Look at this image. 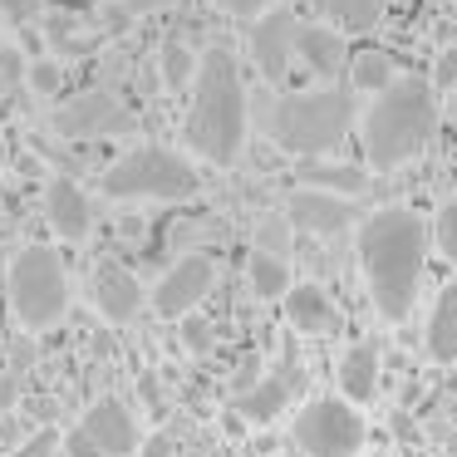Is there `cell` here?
<instances>
[{
    "label": "cell",
    "instance_id": "33",
    "mask_svg": "<svg viewBox=\"0 0 457 457\" xmlns=\"http://www.w3.org/2000/svg\"><path fill=\"white\" fill-rule=\"evenodd\" d=\"M172 447H178V443H172L168 433H153V437H143V443H138V457H172Z\"/></svg>",
    "mask_w": 457,
    "mask_h": 457
},
{
    "label": "cell",
    "instance_id": "20",
    "mask_svg": "<svg viewBox=\"0 0 457 457\" xmlns=\"http://www.w3.org/2000/svg\"><path fill=\"white\" fill-rule=\"evenodd\" d=\"M315 11L329 15V30L364 35V30H374V25L384 21V0H315Z\"/></svg>",
    "mask_w": 457,
    "mask_h": 457
},
{
    "label": "cell",
    "instance_id": "12",
    "mask_svg": "<svg viewBox=\"0 0 457 457\" xmlns=\"http://www.w3.org/2000/svg\"><path fill=\"white\" fill-rule=\"evenodd\" d=\"M295 35H300V25H295V15H290L286 5H270V11L251 25V40H246L251 60H256V70L266 74L270 84L286 79L290 60H295Z\"/></svg>",
    "mask_w": 457,
    "mask_h": 457
},
{
    "label": "cell",
    "instance_id": "37",
    "mask_svg": "<svg viewBox=\"0 0 457 457\" xmlns=\"http://www.w3.org/2000/svg\"><path fill=\"white\" fill-rule=\"evenodd\" d=\"M0 158H5V148H0Z\"/></svg>",
    "mask_w": 457,
    "mask_h": 457
},
{
    "label": "cell",
    "instance_id": "36",
    "mask_svg": "<svg viewBox=\"0 0 457 457\" xmlns=\"http://www.w3.org/2000/svg\"><path fill=\"white\" fill-rule=\"evenodd\" d=\"M162 5H172V0H129V11H162Z\"/></svg>",
    "mask_w": 457,
    "mask_h": 457
},
{
    "label": "cell",
    "instance_id": "9",
    "mask_svg": "<svg viewBox=\"0 0 457 457\" xmlns=\"http://www.w3.org/2000/svg\"><path fill=\"white\" fill-rule=\"evenodd\" d=\"M217 286V266L212 256H182L162 270L158 290H153V305H158L162 320H187L192 310L207 300V290Z\"/></svg>",
    "mask_w": 457,
    "mask_h": 457
},
{
    "label": "cell",
    "instance_id": "30",
    "mask_svg": "<svg viewBox=\"0 0 457 457\" xmlns=\"http://www.w3.org/2000/svg\"><path fill=\"white\" fill-rule=\"evenodd\" d=\"M60 457H99V447H94L79 428H70V433L60 437Z\"/></svg>",
    "mask_w": 457,
    "mask_h": 457
},
{
    "label": "cell",
    "instance_id": "25",
    "mask_svg": "<svg viewBox=\"0 0 457 457\" xmlns=\"http://www.w3.org/2000/svg\"><path fill=\"white\" fill-rule=\"evenodd\" d=\"M290 221H286V212H266V217L256 221V251L261 256H276V261H286L290 256Z\"/></svg>",
    "mask_w": 457,
    "mask_h": 457
},
{
    "label": "cell",
    "instance_id": "4",
    "mask_svg": "<svg viewBox=\"0 0 457 457\" xmlns=\"http://www.w3.org/2000/svg\"><path fill=\"white\" fill-rule=\"evenodd\" d=\"M349 123H354V89L325 84V89L280 94L270 104L266 133L276 148L295 153V158H325L349 138Z\"/></svg>",
    "mask_w": 457,
    "mask_h": 457
},
{
    "label": "cell",
    "instance_id": "10",
    "mask_svg": "<svg viewBox=\"0 0 457 457\" xmlns=\"http://www.w3.org/2000/svg\"><path fill=\"white\" fill-rule=\"evenodd\" d=\"M79 433L99 447V457H138V443H143V428H138V418H133V408L113 394L84 408Z\"/></svg>",
    "mask_w": 457,
    "mask_h": 457
},
{
    "label": "cell",
    "instance_id": "28",
    "mask_svg": "<svg viewBox=\"0 0 457 457\" xmlns=\"http://www.w3.org/2000/svg\"><path fill=\"white\" fill-rule=\"evenodd\" d=\"M60 428H40V433H30L21 443V457H60Z\"/></svg>",
    "mask_w": 457,
    "mask_h": 457
},
{
    "label": "cell",
    "instance_id": "26",
    "mask_svg": "<svg viewBox=\"0 0 457 457\" xmlns=\"http://www.w3.org/2000/svg\"><path fill=\"white\" fill-rule=\"evenodd\" d=\"M437 251H443V256L457 266V197L437 212Z\"/></svg>",
    "mask_w": 457,
    "mask_h": 457
},
{
    "label": "cell",
    "instance_id": "24",
    "mask_svg": "<svg viewBox=\"0 0 457 457\" xmlns=\"http://www.w3.org/2000/svg\"><path fill=\"white\" fill-rule=\"evenodd\" d=\"M162 60V79H168V89H192V79H197V54L187 50L182 40H168L158 50Z\"/></svg>",
    "mask_w": 457,
    "mask_h": 457
},
{
    "label": "cell",
    "instance_id": "7",
    "mask_svg": "<svg viewBox=\"0 0 457 457\" xmlns=\"http://www.w3.org/2000/svg\"><path fill=\"white\" fill-rule=\"evenodd\" d=\"M295 443L310 457H359L364 447V418L345 398H310L295 413Z\"/></svg>",
    "mask_w": 457,
    "mask_h": 457
},
{
    "label": "cell",
    "instance_id": "2",
    "mask_svg": "<svg viewBox=\"0 0 457 457\" xmlns=\"http://www.w3.org/2000/svg\"><path fill=\"white\" fill-rule=\"evenodd\" d=\"M182 138L212 168H231L246 148V84L227 50H207L197 60Z\"/></svg>",
    "mask_w": 457,
    "mask_h": 457
},
{
    "label": "cell",
    "instance_id": "32",
    "mask_svg": "<svg viewBox=\"0 0 457 457\" xmlns=\"http://www.w3.org/2000/svg\"><path fill=\"white\" fill-rule=\"evenodd\" d=\"M182 339H187V349H197V354L212 349V329L202 325V320H187V325H182Z\"/></svg>",
    "mask_w": 457,
    "mask_h": 457
},
{
    "label": "cell",
    "instance_id": "5",
    "mask_svg": "<svg viewBox=\"0 0 457 457\" xmlns=\"http://www.w3.org/2000/svg\"><path fill=\"white\" fill-rule=\"evenodd\" d=\"M104 192L119 202H187L202 192V172L178 148L143 143V148H129L104 172Z\"/></svg>",
    "mask_w": 457,
    "mask_h": 457
},
{
    "label": "cell",
    "instance_id": "14",
    "mask_svg": "<svg viewBox=\"0 0 457 457\" xmlns=\"http://www.w3.org/2000/svg\"><path fill=\"white\" fill-rule=\"evenodd\" d=\"M45 217H50L60 241H84L94 231V202L84 197V187L74 178H50L45 182Z\"/></svg>",
    "mask_w": 457,
    "mask_h": 457
},
{
    "label": "cell",
    "instance_id": "8",
    "mask_svg": "<svg viewBox=\"0 0 457 457\" xmlns=\"http://www.w3.org/2000/svg\"><path fill=\"white\" fill-rule=\"evenodd\" d=\"M54 129H60L64 138H123V133H133V113L123 109L113 94L84 89V94H74L70 104L54 109Z\"/></svg>",
    "mask_w": 457,
    "mask_h": 457
},
{
    "label": "cell",
    "instance_id": "31",
    "mask_svg": "<svg viewBox=\"0 0 457 457\" xmlns=\"http://www.w3.org/2000/svg\"><path fill=\"white\" fill-rule=\"evenodd\" d=\"M437 89H457V45L437 54Z\"/></svg>",
    "mask_w": 457,
    "mask_h": 457
},
{
    "label": "cell",
    "instance_id": "18",
    "mask_svg": "<svg viewBox=\"0 0 457 457\" xmlns=\"http://www.w3.org/2000/svg\"><path fill=\"white\" fill-rule=\"evenodd\" d=\"M290 384H295V374H286V369H280V374H266L256 388H246V394L237 398L241 418H246V423H270V418L290 403Z\"/></svg>",
    "mask_w": 457,
    "mask_h": 457
},
{
    "label": "cell",
    "instance_id": "6",
    "mask_svg": "<svg viewBox=\"0 0 457 457\" xmlns=\"http://www.w3.org/2000/svg\"><path fill=\"white\" fill-rule=\"evenodd\" d=\"M5 295L25 329H50L70 310V276L54 246H21L5 270Z\"/></svg>",
    "mask_w": 457,
    "mask_h": 457
},
{
    "label": "cell",
    "instance_id": "16",
    "mask_svg": "<svg viewBox=\"0 0 457 457\" xmlns=\"http://www.w3.org/2000/svg\"><path fill=\"white\" fill-rule=\"evenodd\" d=\"M295 54L310 64L315 74L335 79L339 70H349V50H345V35L329 30V25H300L295 35Z\"/></svg>",
    "mask_w": 457,
    "mask_h": 457
},
{
    "label": "cell",
    "instance_id": "15",
    "mask_svg": "<svg viewBox=\"0 0 457 457\" xmlns=\"http://www.w3.org/2000/svg\"><path fill=\"white\" fill-rule=\"evenodd\" d=\"M286 320L300 329V335H335L339 315H335V300L325 295V290L315 286V280H305V286H290L286 290Z\"/></svg>",
    "mask_w": 457,
    "mask_h": 457
},
{
    "label": "cell",
    "instance_id": "21",
    "mask_svg": "<svg viewBox=\"0 0 457 457\" xmlns=\"http://www.w3.org/2000/svg\"><path fill=\"white\" fill-rule=\"evenodd\" d=\"M305 187L335 192V197H354V192L369 187V172L345 168V162H310V168H305Z\"/></svg>",
    "mask_w": 457,
    "mask_h": 457
},
{
    "label": "cell",
    "instance_id": "29",
    "mask_svg": "<svg viewBox=\"0 0 457 457\" xmlns=\"http://www.w3.org/2000/svg\"><path fill=\"white\" fill-rule=\"evenodd\" d=\"M270 5H276V0H221V11L237 15V21H261Z\"/></svg>",
    "mask_w": 457,
    "mask_h": 457
},
{
    "label": "cell",
    "instance_id": "3",
    "mask_svg": "<svg viewBox=\"0 0 457 457\" xmlns=\"http://www.w3.org/2000/svg\"><path fill=\"white\" fill-rule=\"evenodd\" d=\"M437 129V89L418 74H398L384 94H374L364 113V158L369 168H398L418 158Z\"/></svg>",
    "mask_w": 457,
    "mask_h": 457
},
{
    "label": "cell",
    "instance_id": "19",
    "mask_svg": "<svg viewBox=\"0 0 457 457\" xmlns=\"http://www.w3.org/2000/svg\"><path fill=\"white\" fill-rule=\"evenodd\" d=\"M428 354L437 364H457V286H443L433 315H428Z\"/></svg>",
    "mask_w": 457,
    "mask_h": 457
},
{
    "label": "cell",
    "instance_id": "23",
    "mask_svg": "<svg viewBox=\"0 0 457 457\" xmlns=\"http://www.w3.org/2000/svg\"><path fill=\"white\" fill-rule=\"evenodd\" d=\"M246 276H251V290H256L261 300H286V290L295 286L290 280V266L286 261H276V256H261V251H251V266H246Z\"/></svg>",
    "mask_w": 457,
    "mask_h": 457
},
{
    "label": "cell",
    "instance_id": "1",
    "mask_svg": "<svg viewBox=\"0 0 457 457\" xmlns=\"http://www.w3.org/2000/svg\"><path fill=\"white\" fill-rule=\"evenodd\" d=\"M423 261H428V221L413 207H384L359 221V266H364L369 280V300L388 325L408 320V310H413Z\"/></svg>",
    "mask_w": 457,
    "mask_h": 457
},
{
    "label": "cell",
    "instance_id": "22",
    "mask_svg": "<svg viewBox=\"0 0 457 457\" xmlns=\"http://www.w3.org/2000/svg\"><path fill=\"white\" fill-rule=\"evenodd\" d=\"M349 79H354L359 94H384L388 84L398 79V74H394V54H388V50H359L354 60H349Z\"/></svg>",
    "mask_w": 457,
    "mask_h": 457
},
{
    "label": "cell",
    "instance_id": "13",
    "mask_svg": "<svg viewBox=\"0 0 457 457\" xmlns=\"http://www.w3.org/2000/svg\"><path fill=\"white\" fill-rule=\"evenodd\" d=\"M89 295H94V310H99L109 325H129L143 310V280L133 276L129 266H119V261H104L89 280Z\"/></svg>",
    "mask_w": 457,
    "mask_h": 457
},
{
    "label": "cell",
    "instance_id": "34",
    "mask_svg": "<svg viewBox=\"0 0 457 457\" xmlns=\"http://www.w3.org/2000/svg\"><path fill=\"white\" fill-rule=\"evenodd\" d=\"M40 5H45V0H0V11L11 15V21H30Z\"/></svg>",
    "mask_w": 457,
    "mask_h": 457
},
{
    "label": "cell",
    "instance_id": "11",
    "mask_svg": "<svg viewBox=\"0 0 457 457\" xmlns=\"http://www.w3.org/2000/svg\"><path fill=\"white\" fill-rule=\"evenodd\" d=\"M280 212H286L290 231H310V237H339V231L354 227V202L315 187H295Z\"/></svg>",
    "mask_w": 457,
    "mask_h": 457
},
{
    "label": "cell",
    "instance_id": "35",
    "mask_svg": "<svg viewBox=\"0 0 457 457\" xmlns=\"http://www.w3.org/2000/svg\"><path fill=\"white\" fill-rule=\"evenodd\" d=\"M15 394H21V378H15V374H5V378H0V413H11Z\"/></svg>",
    "mask_w": 457,
    "mask_h": 457
},
{
    "label": "cell",
    "instance_id": "17",
    "mask_svg": "<svg viewBox=\"0 0 457 457\" xmlns=\"http://www.w3.org/2000/svg\"><path fill=\"white\" fill-rule=\"evenodd\" d=\"M374 394H378V349L349 345L339 354V398L345 403H369Z\"/></svg>",
    "mask_w": 457,
    "mask_h": 457
},
{
    "label": "cell",
    "instance_id": "27",
    "mask_svg": "<svg viewBox=\"0 0 457 457\" xmlns=\"http://www.w3.org/2000/svg\"><path fill=\"white\" fill-rule=\"evenodd\" d=\"M25 79H30L35 94H45V99H50V94H60L64 74H60V64H54V60H40V64H30V70H25Z\"/></svg>",
    "mask_w": 457,
    "mask_h": 457
}]
</instances>
